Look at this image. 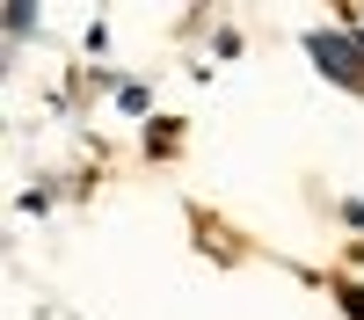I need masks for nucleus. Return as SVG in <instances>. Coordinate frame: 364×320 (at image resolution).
Listing matches in <instances>:
<instances>
[{"label": "nucleus", "instance_id": "obj_1", "mask_svg": "<svg viewBox=\"0 0 364 320\" xmlns=\"http://www.w3.org/2000/svg\"><path fill=\"white\" fill-rule=\"evenodd\" d=\"M306 58H321L328 80L364 87V37L357 29H306Z\"/></svg>", "mask_w": 364, "mask_h": 320}, {"label": "nucleus", "instance_id": "obj_2", "mask_svg": "<svg viewBox=\"0 0 364 320\" xmlns=\"http://www.w3.org/2000/svg\"><path fill=\"white\" fill-rule=\"evenodd\" d=\"M29 29H37V8H29V0H8V37L22 44V37H29Z\"/></svg>", "mask_w": 364, "mask_h": 320}]
</instances>
